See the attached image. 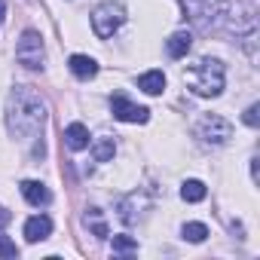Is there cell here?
<instances>
[{"instance_id": "obj_1", "label": "cell", "mask_w": 260, "mask_h": 260, "mask_svg": "<svg viewBox=\"0 0 260 260\" xmlns=\"http://www.w3.org/2000/svg\"><path fill=\"white\" fill-rule=\"evenodd\" d=\"M46 122V104L43 98L28 89V86H16L7 104V125H10V135L16 141H31L37 138V132Z\"/></svg>"}, {"instance_id": "obj_2", "label": "cell", "mask_w": 260, "mask_h": 260, "mask_svg": "<svg viewBox=\"0 0 260 260\" xmlns=\"http://www.w3.org/2000/svg\"><path fill=\"white\" fill-rule=\"evenodd\" d=\"M187 19L199 28V31H211L217 25H230L236 28V19L230 16L239 4L236 0H181Z\"/></svg>"}, {"instance_id": "obj_3", "label": "cell", "mask_w": 260, "mask_h": 260, "mask_svg": "<svg viewBox=\"0 0 260 260\" xmlns=\"http://www.w3.org/2000/svg\"><path fill=\"white\" fill-rule=\"evenodd\" d=\"M184 83H187L196 95L214 98V95L223 92V64H220L217 58H202L199 64H193V68L184 71Z\"/></svg>"}, {"instance_id": "obj_4", "label": "cell", "mask_w": 260, "mask_h": 260, "mask_svg": "<svg viewBox=\"0 0 260 260\" xmlns=\"http://www.w3.org/2000/svg\"><path fill=\"white\" fill-rule=\"evenodd\" d=\"M122 22H125V10H122L119 4H101V7H95V13H92V31H95L101 40L113 37V31H116Z\"/></svg>"}, {"instance_id": "obj_5", "label": "cell", "mask_w": 260, "mask_h": 260, "mask_svg": "<svg viewBox=\"0 0 260 260\" xmlns=\"http://www.w3.org/2000/svg\"><path fill=\"white\" fill-rule=\"evenodd\" d=\"M230 135H233V125L223 116H217V113H205L199 119V125H196V138H202V144H214L217 147V144H226Z\"/></svg>"}, {"instance_id": "obj_6", "label": "cell", "mask_w": 260, "mask_h": 260, "mask_svg": "<svg viewBox=\"0 0 260 260\" xmlns=\"http://www.w3.org/2000/svg\"><path fill=\"white\" fill-rule=\"evenodd\" d=\"M16 58H19V64L28 68V71L43 68V37H40L37 31H25L22 40H19V46H16Z\"/></svg>"}, {"instance_id": "obj_7", "label": "cell", "mask_w": 260, "mask_h": 260, "mask_svg": "<svg viewBox=\"0 0 260 260\" xmlns=\"http://www.w3.org/2000/svg\"><path fill=\"white\" fill-rule=\"evenodd\" d=\"M110 110H113V116L122 119V122H147V119H150V110H147V107L132 104L122 92H116V95L110 98Z\"/></svg>"}, {"instance_id": "obj_8", "label": "cell", "mask_w": 260, "mask_h": 260, "mask_svg": "<svg viewBox=\"0 0 260 260\" xmlns=\"http://www.w3.org/2000/svg\"><path fill=\"white\" fill-rule=\"evenodd\" d=\"M49 233H52V220L46 214L28 217V223H25V239L28 242H43V239H49Z\"/></svg>"}, {"instance_id": "obj_9", "label": "cell", "mask_w": 260, "mask_h": 260, "mask_svg": "<svg viewBox=\"0 0 260 260\" xmlns=\"http://www.w3.org/2000/svg\"><path fill=\"white\" fill-rule=\"evenodd\" d=\"M68 68H71V74H74L77 80H92V77L98 74V61L89 58V55H71Z\"/></svg>"}, {"instance_id": "obj_10", "label": "cell", "mask_w": 260, "mask_h": 260, "mask_svg": "<svg viewBox=\"0 0 260 260\" xmlns=\"http://www.w3.org/2000/svg\"><path fill=\"white\" fill-rule=\"evenodd\" d=\"M64 144H68L71 150H86V147H89V128H86L83 122H71V125L64 128Z\"/></svg>"}, {"instance_id": "obj_11", "label": "cell", "mask_w": 260, "mask_h": 260, "mask_svg": "<svg viewBox=\"0 0 260 260\" xmlns=\"http://www.w3.org/2000/svg\"><path fill=\"white\" fill-rule=\"evenodd\" d=\"M190 46H193L190 31H178V34H172V37L166 40V52H169L172 58H184V55L190 52Z\"/></svg>"}, {"instance_id": "obj_12", "label": "cell", "mask_w": 260, "mask_h": 260, "mask_svg": "<svg viewBox=\"0 0 260 260\" xmlns=\"http://www.w3.org/2000/svg\"><path fill=\"white\" fill-rule=\"evenodd\" d=\"M22 196H25L31 205H37V208H40V205H49V199H52L49 190H46L40 181H22Z\"/></svg>"}, {"instance_id": "obj_13", "label": "cell", "mask_w": 260, "mask_h": 260, "mask_svg": "<svg viewBox=\"0 0 260 260\" xmlns=\"http://www.w3.org/2000/svg\"><path fill=\"white\" fill-rule=\"evenodd\" d=\"M138 89L147 92V95H159V92L166 89V74H162V71H147V74H141V77H138Z\"/></svg>"}, {"instance_id": "obj_14", "label": "cell", "mask_w": 260, "mask_h": 260, "mask_svg": "<svg viewBox=\"0 0 260 260\" xmlns=\"http://www.w3.org/2000/svg\"><path fill=\"white\" fill-rule=\"evenodd\" d=\"M113 153H116L113 138H98V141H95V147H92L95 162H110V159H113Z\"/></svg>"}, {"instance_id": "obj_15", "label": "cell", "mask_w": 260, "mask_h": 260, "mask_svg": "<svg viewBox=\"0 0 260 260\" xmlns=\"http://www.w3.org/2000/svg\"><path fill=\"white\" fill-rule=\"evenodd\" d=\"M205 184L202 181H184V187H181V196H184V202H202L205 199Z\"/></svg>"}, {"instance_id": "obj_16", "label": "cell", "mask_w": 260, "mask_h": 260, "mask_svg": "<svg viewBox=\"0 0 260 260\" xmlns=\"http://www.w3.org/2000/svg\"><path fill=\"white\" fill-rule=\"evenodd\" d=\"M184 239L187 242H205L208 239V226L205 223H184Z\"/></svg>"}, {"instance_id": "obj_17", "label": "cell", "mask_w": 260, "mask_h": 260, "mask_svg": "<svg viewBox=\"0 0 260 260\" xmlns=\"http://www.w3.org/2000/svg\"><path fill=\"white\" fill-rule=\"evenodd\" d=\"M113 251L116 254H132V251H138V242L132 236H113Z\"/></svg>"}, {"instance_id": "obj_18", "label": "cell", "mask_w": 260, "mask_h": 260, "mask_svg": "<svg viewBox=\"0 0 260 260\" xmlns=\"http://www.w3.org/2000/svg\"><path fill=\"white\" fill-rule=\"evenodd\" d=\"M86 226H92L98 239H107V226H104V220H101V214H98L95 208H92V211L86 214Z\"/></svg>"}, {"instance_id": "obj_19", "label": "cell", "mask_w": 260, "mask_h": 260, "mask_svg": "<svg viewBox=\"0 0 260 260\" xmlns=\"http://www.w3.org/2000/svg\"><path fill=\"white\" fill-rule=\"evenodd\" d=\"M16 254H19L16 242H10L7 236H0V257H16Z\"/></svg>"}, {"instance_id": "obj_20", "label": "cell", "mask_w": 260, "mask_h": 260, "mask_svg": "<svg viewBox=\"0 0 260 260\" xmlns=\"http://www.w3.org/2000/svg\"><path fill=\"white\" fill-rule=\"evenodd\" d=\"M257 113H260V107H257V104H251V107L245 110V125L257 128V122H260V116H257Z\"/></svg>"}, {"instance_id": "obj_21", "label": "cell", "mask_w": 260, "mask_h": 260, "mask_svg": "<svg viewBox=\"0 0 260 260\" xmlns=\"http://www.w3.org/2000/svg\"><path fill=\"white\" fill-rule=\"evenodd\" d=\"M10 220H13V214H10V211H7V208H0V226H7V223H10Z\"/></svg>"}, {"instance_id": "obj_22", "label": "cell", "mask_w": 260, "mask_h": 260, "mask_svg": "<svg viewBox=\"0 0 260 260\" xmlns=\"http://www.w3.org/2000/svg\"><path fill=\"white\" fill-rule=\"evenodd\" d=\"M4 19H7V0H0V25H4Z\"/></svg>"}]
</instances>
